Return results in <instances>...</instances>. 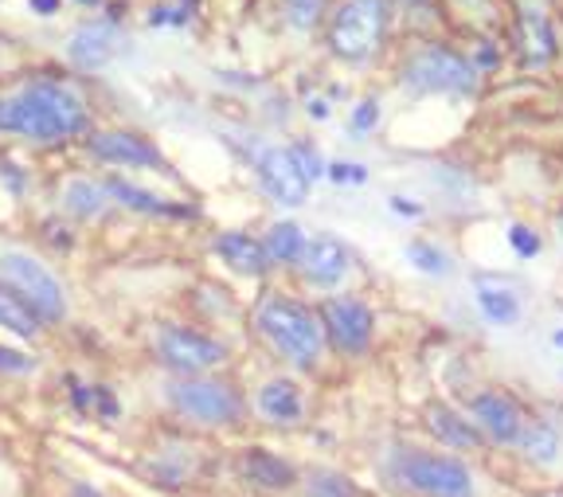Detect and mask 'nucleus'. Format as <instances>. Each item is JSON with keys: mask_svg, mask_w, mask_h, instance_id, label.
I'll list each match as a JSON object with an SVG mask.
<instances>
[{"mask_svg": "<svg viewBox=\"0 0 563 497\" xmlns=\"http://www.w3.org/2000/svg\"><path fill=\"white\" fill-rule=\"evenodd\" d=\"M255 411L271 427H298L306 419V396L290 376H274L255 391Z\"/></svg>", "mask_w": 563, "mask_h": 497, "instance_id": "13", "label": "nucleus"}, {"mask_svg": "<svg viewBox=\"0 0 563 497\" xmlns=\"http://www.w3.org/2000/svg\"><path fill=\"white\" fill-rule=\"evenodd\" d=\"M0 329H9L12 338L32 341V338H40V333H44V321L35 318V313L20 302L16 294L0 286Z\"/></svg>", "mask_w": 563, "mask_h": 497, "instance_id": "24", "label": "nucleus"}, {"mask_svg": "<svg viewBox=\"0 0 563 497\" xmlns=\"http://www.w3.org/2000/svg\"><path fill=\"white\" fill-rule=\"evenodd\" d=\"M255 325L274 353H282L294 368H317L325 353V329L309 306L294 302L286 294H266L255 310Z\"/></svg>", "mask_w": 563, "mask_h": 497, "instance_id": "2", "label": "nucleus"}, {"mask_svg": "<svg viewBox=\"0 0 563 497\" xmlns=\"http://www.w3.org/2000/svg\"><path fill=\"white\" fill-rule=\"evenodd\" d=\"M211 247H216V255H220L235 275L258 278V275H266V267H271L263 240H251L246 231H223V235H216Z\"/></svg>", "mask_w": 563, "mask_h": 497, "instance_id": "18", "label": "nucleus"}, {"mask_svg": "<svg viewBox=\"0 0 563 497\" xmlns=\"http://www.w3.org/2000/svg\"><path fill=\"white\" fill-rule=\"evenodd\" d=\"M520 454L528 462H537V466H552L560 459V435H555V427L540 423V419H525V431L517 439Z\"/></svg>", "mask_w": 563, "mask_h": 497, "instance_id": "22", "label": "nucleus"}, {"mask_svg": "<svg viewBox=\"0 0 563 497\" xmlns=\"http://www.w3.org/2000/svg\"><path fill=\"white\" fill-rule=\"evenodd\" d=\"M118 52V27L114 20H98V24H82L75 36L67 40V59L79 71H102L106 63Z\"/></svg>", "mask_w": 563, "mask_h": 497, "instance_id": "14", "label": "nucleus"}, {"mask_svg": "<svg viewBox=\"0 0 563 497\" xmlns=\"http://www.w3.org/2000/svg\"><path fill=\"white\" fill-rule=\"evenodd\" d=\"M396 478L419 497H474V471L454 454L407 446L396 454Z\"/></svg>", "mask_w": 563, "mask_h": 497, "instance_id": "5", "label": "nucleus"}, {"mask_svg": "<svg viewBox=\"0 0 563 497\" xmlns=\"http://www.w3.org/2000/svg\"><path fill=\"white\" fill-rule=\"evenodd\" d=\"M153 353L176 376H203L208 368L228 361V345L223 341L188 325H161L153 333Z\"/></svg>", "mask_w": 563, "mask_h": 497, "instance_id": "7", "label": "nucleus"}, {"mask_svg": "<svg viewBox=\"0 0 563 497\" xmlns=\"http://www.w3.org/2000/svg\"><path fill=\"white\" fill-rule=\"evenodd\" d=\"M517 27H520V55H525L528 67H548L555 59V36L544 12L537 4H520Z\"/></svg>", "mask_w": 563, "mask_h": 497, "instance_id": "19", "label": "nucleus"}, {"mask_svg": "<svg viewBox=\"0 0 563 497\" xmlns=\"http://www.w3.org/2000/svg\"><path fill=\"white\" fill-rule=\"evenodd\" d=\"M329 177H333L336 185H361V180H368V173H364V165H344V161H336V165H329Z\"/></svg>", "mask_w": 563, "mask_h": 497, "instance_id": "34", "label": "nucleus"}, {"mask_svg": "<svg viewBox=\"0 0 563 497\" xmlns=\"http://www.w3.org/2000/svg\"><path fill=\"white\" fill-rule=\"evenodd\" d=\"M106 192L114 205H122L125 212H137V216H157V220H196V208L192 205H176V200H165V196L150 192V188L130 185V180H102Z\"/></svg>", "mask_w": 563, "mask_h": 497, "instance_id": "15", "label": "nucleus"}, {"mask_svg": "<svg viewBox=\"0 0 563 497\" xmlns=\"http://www.w3.org/2000/svg\"><path fill=\"white\" fill-rule=\"evenodd\" d=\"M294 161H298V169L306 173V180H317L321 173H325V165H321V157H317V150H309V145H294Z\"/></svg>", "mask_w": 563, "mask_h": 497, "instance_id": "32", "label": "nucleus"}, {"mask_svg": "<svg viewBox=\"0 0 563 497\" xmlns=\"http://www.w3.org/2000/svg\"><path fill=\"white\" fill-rule=\"evenodd\" d=\"M27 4H32L35 12H44V16H52V12L59 9V0H27Z\"/></svg>", "mask_w": 563, "mask_h": 497, "instance_id": "36", "label": "nucleus"}, {"mask_svg": "<svg viewBox=\"0 0 563 497\" xmlns=\"http://www.w3.org/2000/svg\"><path fill=\"white\" fill-rule=\"evenodd\" d=\"M0 286L12 290L44 325H59L67 318V290L55 278V270L32 251L4 247L0 251Z\"/></svg>", "mask_w": 563, "mask_h": 497, "instance_id": "4", "label": "nucleus"}, {"mask_svg": "<svg viewBox=\"0 0 563 497\" xmlns=\"http://www.w3.org/2000/svg\"><path fill=\"white\" fill-rule=\"evenodd\" d=\"M255 169H258V180H263V188L274 196V200H278V205H301V200L309 196L306 173L298 169L294 153L282 150V145H271V150L258 153Z\"/></svg>", "mask_w": 563, "mask_h": 497, "instance_id": "12", "label": "nucleus"}, {"mask_svg": "<svg viewBox=\"0 0 563 497\" xmlns=\"http://www.w3.org/2000/svg\"><path fill=\"white\" fill-rule=\"evenodd\" d=\"M165 400L185 423L208 427V431L235 427L246 416L243 391L231 380H220V376H176L165 388Z\"/></svg>", "mask_w": 563, "mask_h": 497, "instance_id": "3", "label": "nucleus"}, {"mask_svg": "<svg viewBox=\"0 0 563 497\" xmlns=\"http://www.w3.org/2000/svg\"><path fill=\"white\" fill-rule=\"evenodd\" d=\"M90 130V107L75 87L59 79H32L0 95V137L32 145L75 142Z\"/></svg>", "mask_w": 563, "mask_h": 497, "instance_id": "1", "label": "nucleus"}, {"mask_svg": "<svg viewBox=\"0 0 563 497\" xmlns=\"http://www.w3.org/2000/svg\"><path fill=\"white\" fill-rule=\"evenodd\" d=\"M306 235H301V228L298 223H274L271 231H266V240H263V247H266V258L271 263H301V255H306Z\"/></svg>", "mask_w": 563, "mask_h": 497, "instance_id": "25", "label": "nucleus"}, {"mask_svg": "<svg viewBox=\"0 0 563 497\" xmlns=\"http://www.w3.org/2000/svg\"><path fill=\"white\" fill-rule=\"evenodd\" d=\"M509 243H512V251H517L520 258L540 255V235H537V231H528L525 223H517V228L509 231Z\"/></svg>", "mask_w": 563, "mask_h": 497, "instance_id": "31", "label": "nucleus"}, {"mask_svg": "<svg viewBox=\"0 0 563 497\" xmlns=\"http://www.w3.org/2000/svg\"><path fill=\"white\" fill-rule=\"evenodd\" d=\"M387 27V4L384 0H344L329 27V44L341 59L361 63L379 47Z\"/></svg>", "mask_w": 563, "mask_h": 497, "instance_id": "6", "label": "nucleus"}, {"mask_svg": "<svg viewBox=\"0 0 563 497\" xmlns=\"http://www.w3.org/2000/svg\"><path fill=\"white\" fill-rule=\"evenodd\" d=\"M493 63H497V55H493V47H482V52H477V67H493Z\"/></svg>", "mask_w": 563, "mask_h": 497, "instance_id": "37", "label": "nucleus"}, {"mask_svg": "<svg viewBox=\"0 0 563 497\" xmlns=\"http://www.w3.org/2000/svg\"><path fill=\"white\" fill-rule=\"evenodd\" d=\"M427 427H431V435L442 446H450V451H477L482 446V431L470 423V416L454 411L450 404H431L427 408Z\"/></svg>", "mask_w": 563, "mask_h": 497, "instance_id": "20", "label": "nucleus"}, {"mask_svg": "<svg viewBox=\"0 0 563 497\" xmlns=\"http://www.w3.org/2000/svg\"><path fill=\"white\" fill-rule=\"evenodd\" d=\"M317 318H321L325 341L336 349V353H344V356L368 353L376 318H372V310L361 302V298H329Z\"/></svg>", "mask_w": 563, "mask_h": 497, "instance_id": "9", "label": "nucleus"}, {"mask_svg": "<svg viewBox=\"0 0 563 497\" xmlns=\"http://www.w3.org/2000/svg\"><path fill=\"white\" fill-rule=\"evenodd\" d=\"M391 208H396L399 216H411V220H415V216H422V208L411 205V200H404V196H391Z\"/></svg>", "mask_w": 563, "mask_h": 497, "instance_id": "35", "label": "nucleus"}, {"mask_svg": "<svg viewBox=\"0 0 563 497\" xmlns=\"http://www.w3.org/2000/svg\"><path fill=\"white\" fill-rule=\"evenodd\" d=\"M349 247H344L336 235H313L306 243V255H301V270L313 286H336L349 275Z\"/></svg>", "mask_w": 563, "mask_h": 497, "instance_id": "16", "label": "nucleus"}, {"mask_svg": "<svg viewBox=\"0 0 563 497\" xmlns=\"http://www.w3.org/2000/svg\"><path fill=\"white\" fill-rule=\"evenodd\" d=\"M196 12V0H161L157 9L150 12V24L153 27H180L188 24V16Z\"/></svg>", "mask_w": 563, "mask_h": 497, "instance_id": "28", "label": "nucleus"}, {"mask_svg": "<svg viewBox=\"0 0 563 497\" xmlns=\"http://www.w3.org/2000/svg\"><path fill=\"white\" fill-rule=\"evenodd\" d=\"M466 416L493 443H517L520 431H525V416H520V408L505 391H477L474 400H470Z\"/></svg>", "mask_w": 563, "mask_h": 497, "instance_id": "11", "label": "nucleus"}, {"mask_svg": "<svg viewBox=\"0 0 563 497\" xmlns=\"http://www.w3.org/2000/svg\"><path fill=\"white\" fill-rule=\"evenodd\" d=\"M282 4H286V16L294 27H313L325 9V0H282Z\"/></svg>", "mask_w": 563, "mask_h": 497, "instance_id": "29", "label": "nucleus"}, {"mask_svg": "<svg viewBox=\"0 0 563 497\" xmlns=\"http://www.w3.org/2000/svg\"><path fill=\"white\" fill-rule=\"evenodd\" d=\"M407 258H411L419 270H427V275H446L450 270V258L442 255L439 247H431V243H422V240L407 243Z\"/></svg>", "mask_w": 563, "mask_h": 497, "instance_id": "27", "label": "nucleus"}, {"mask_svg": "<svg viewBox=\"0 0 563 497\" xmlns=\"http://www.w3.org/2000/svg\"><path fill=\"white\" fill-rule=\"evenodd\" d=\"M306 494L309 497H361L356 482L344 478V474H333V471H317L306 478Z\"/></svg>", "mask_w": 563, "mask_h": 497, "instance_id": "26", "label": "nucleus"}, {"mask_svg": "<svg viewBox=\"0 0 563 497\" xmlns=\"http://www.w3.org/2000/svg\"><path fill=\"white\" fill-rule=\"evenodd\" d=\"M79 4H98V0H79Z\"/></svg>", "mask_w": 563, "mask_h": 497, "instance_id": "40", "label": "nucleus"}, {"mask_svg": "<svg viewBox=\"0 0 563 497\" xmlns=\"http://www.w3.org/2000/svg\"><path fill=\"white\" fill-rule=\"evenodd\" d=\"M70 497H106V494H98V489H90V486H82V482H79V486L70 489Z\"/></svg>", "mask_w": 563, "mask_h": 497, "instance_id": "38", "label": "nucleus"}, {"mask_svg": "<svg viewBox=\"0 0 563 497\" xmlns=\"http://www.w3.org/2000/svg\"><path fill=\"white\" fill-rule=\"evenodd\" d=\"M40 368V361L27 353H20V349H9V345H0V376H27Z\"/></svg>", "mask_w": 563, "mask_h": 497, "instance_id": "30", "label": "nucleus"}, {"mask_svg": "<svg viewBox=\"0 0 563 497\" xmlns=\"http://www.w3.org/2000/svg\"><path fill=\"white\" fill-rule=\"evenodd\" d=\"M87 153L102 165H118V169H165L157 145L133 130H98L87 137Z\"/></svg>", "mask_w": 563, "mask_h": 497, "instance_id": "10", "label": "nucleus"}, {"mask_svg": "<svg viewBox=\"0 0 563 497\" xmlns=\"http://www.w3.org/2000/svg\"><path fill=\"white\" fill-rule=\"evenodd\" d=\"M379 122V107H376V98H364L361 107L352 110V130H356V134H368L372 125Z\"/></svg>", "mask_w": 563, "mask_h": 497, "instance_id": "33", "label": "nucleus"}, {"mask_svg": "<svg viewBox=\"0 0 563 497\" xmlns=\"http://www.w3.org/2000/svg\"><path fill=\"white\" fill-rule=\"evenodd\" d=\"M552 345H555V349H563V329H555V338H552Z\"/></svg>", "mask_w": 563, "mask_h": 497, "instance_id": "39", "label": "nucleus"}, {"mask_svg": "<svg viewBox=\"0 0 563 497\" xmlns=\"http://www.w3.org/2000/svg\"><path fill=\"white\" fill-rule=\"evenodd\" d=\"M239 474H243L251 486L274 489V494L298 486V471H294L286 459H278L274 451H266V446H246V451L239 454Z\"/></svg>", "mask_w": 563, "mask_h": 497, "instance_id": "17", "label": "nucleus"}, {"mask_svg": "<svg viewBox=\"0 0 563 497\" xmlns=\"http://www.w3.org/2000/svg\"><path fill=\"white\" fill-rule=\"evenodd\" d=\"M477 306L493 325H512L520 318V302L517 294L501 283H489V278H477Z\"/></svg>", "mask_w": 563, "mask_h": 497, "instance_id": "23", "label": "nucleus"}, {"mask_svg": "<svg viewBox=\"0 0 563 497\" xmlns=\"http://www.w3.org/2000/svg\"><path fill=\"white\" fill-rule=\"evenodd\" d=\"M110 192H106L102 180H90V177H75L63 185V208H67L75 220H102L110 212Z\"/></svg>", "mask_w": 563, "mask_h": 497, "instance_id": "21", "label": "nucleus"}, {"mask_svg": "<svg viewBox=\"0 0 563 497\" xmlns=\"http://www.w3.org/2000/svg\"><path fill=\"white\" fill-rule=\"evenodd\" d=\"M404 82L415 90H427V95H434V90L470 95L474 82H477V71H474V63H466L462 55L446 52V47H422V52L407 63Z\"/></svg>", "mask_w": 563, "mask_h": 497, "instance_id": "8", "label": "nucleus"}]
</instances>
